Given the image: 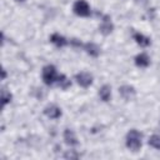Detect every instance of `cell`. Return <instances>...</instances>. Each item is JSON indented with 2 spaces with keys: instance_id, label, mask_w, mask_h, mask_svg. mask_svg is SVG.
Here are the masks:
<instances>
[{
  "instance_id": "obj_1",
  "label": "cell",
  "mask_w": 160,
  "mask_h": 160,
  "mask_svg": "<svg viewBox=\"0 0 160 160\" xmlns=\"http://www.w3.org/2000/svg\"><path fill=\"white\" fill-rule=\"evenodd\" d=\"M141 139L142 135L136 129H131L126 135V146L131 151H139L141 148Z\"/></svg>"
},
{
  "instance_id": "obj_2",
  "label": "cell",
  "mask_w": 160,
  "mask_h": 160,
  "mask_svg": "<svg viewBox=\"0 0 160 160\" xmlns=\"http://www.w3.org/2000/svg\"><path fill=\"white\" fill-rule=\"evenodd\" d=\"M59 75L56 74V69L54 65H46L42 69V81L45 82V85L50 86V85L56 84Z\"/></svg>"
},
{
  "instance_id": "obj_3",
  "label": "cell",
  "mask_w": 160,
  "mask_h": 160,
  "mask_svg": "<svg viewBox=\"0 0 160 160\" xmlns=\"http://www.w3.org/2000/svg\"><path fill=\"white\" fill-rule=\"evenodd\" d=\"M72 10L78 16H89L90 15V6L85 0H78L74 4Z\"/></svg>"
},
{
  "instance_id": "obj_4",
  "label": "cell",
  "mask_w": 160,
  "mask_h": 160,
  "mask_svg": "<svg viewBox=\"0 0 160 160\" xmlns=\"http://www.w3.org/2000/svg\"><path fill=\"white\" fill-rule=\"evenodd\" d=\"M75 80H76V82L80 86L88 88V86H90L92 84V75L89 74V72H86V71H81V72H79V74L75 75Z\"/></svg>"
},
{
  "instance_id": "obj_5",
  "label": "cell",
  "mask_w": 160,
  "mask_h": 160,
  "mask_svg": "<svg viewBox=\"0 0 160 160\" xmlns=\"http://www.w3.org/2000/svg\"><path fill=\"white\" fill-rule=\"evenodd\" d=\"M112 29H114V25H112V22H111V19H110L108 15H105V16L102 18V21H101L100 26H99V31H100L102 35H109V34L112 31Z\"/></svg>"
},
{
  "instance_id": "obj_6",
  "label": "cell",
  "mask_w": 160,
  "mask_h": 160,
  "mask_svg": "<svg viewBox=\"0 0 160 160\" xmlns=\"http://www.w3.org/2000/svg\"><path fill=\"white\" fill-rule=\"evenodd\" d=\"M119 94L121 95L122 99H125V100H131V99H134V96H135V90H134V88L130 86V85H124V86L119 88Z\"/></svg>"
},
{
  "instance_id": "obj_7",
  "label": "cell",
  "mask_w": 160,
  "mask_h": 160,
  "mask_svg": "<svg viewBox=\"0 0 160 160\" xmlns=\"http://www.w3.org/2000/svg\"><path fill=\"white\" fill-rule=\"evenodd\" d=\"M44 114H45L48 118H50V119H58V118L61 116V110H60V108H58L56 105H49V106L45 108Z\"/></svg>"
},
{
  "instance_id": "obj_8",
  "label": "cell",
  "mask_w": 160,
  "mask_h": 160,
  "mask_svg": "<svg viewBox=\"0 0 160 160\" xmlns=\"http://www.w3.org/2000/svg\"><path fill=\"white\" fill-rule=\"evenodd\" d=\"M64 140H65V142H66L69 146H75V145H78V139H76L74 131L70 130V129H65V130H64Z\"/></svg>"
},
{
  "instance_id": "obj_9",
  "label": "cell",
  "mask_w": 160,
  "mask_h": 160,
  "mask_svg": "<svg viewBox=\"0 0 160 160\" xmlns=\"http://www.w3.org/2000/svg\"><path fill=\"white\" fill-rule=\"evenodd\" d=\"M84 50L90 55V56H94V58H96V56H99V54H100V48L96 45V44H94V42H86V44H84Z\"/></svg>"
},
{
  "instance_id": "obj_10",
  "label": "cell",
  "mask_w": 160,
  "mask_h": 160,
  "mask_svg": "<svg viewBox=\"0 0 160 160\" xmlns=\"http://www.w3.org/2000/svg\"><path fill=\"white\" fill-rule=\"evenodd\" d=\"M50 41H51L55 46H58V48H62V46H65V45L68 44V40H66L62 35H60V34H52V35L50 36Z\"/></svg>"
},
{
  "instance_id": "obj_11",
  "label": "cell",
  "mask_w": 160,
  "mask_h": 160,
  "mask_svg": "<svg viewBox=\"0 0 160 160\" xmlns=\"http://www.w3.org/2000/svg\"><path fill=\"white\" fill-rule=\"evenodd\" d=\"M135 64H136V66H139V68H146V66L150 64V59H149V56H148L145 52H141V54L136 55V58H135Z\"/></svg>"
},
{
  "instance_id": "obj_12",
  "label": "cell",
  "mask_w": 160,
  "mask_h": 160,
  "mask_svg": "<svg viewBox=\"0 0 160 160\" xmlns=\"http://www.w3.org/2000/svg\"><path fill=\"white\" fill-rule=\"evenodd\" d=\"M134 40L136 41V44H139V45L142 46V48L150 45V39H149L148 36L142 35L141 32H135V34H134Z\"/></svg>"
},
{
  "instance_id": "obj_13",
  "label": "cell",
  "mask_w": 160,
  "mask_h": 160,
  "mask_svg": "<svg viewBox=\"0 0 160 160\" xmlns=\"http://www.w3.org/2000/svg\"><path fill=\"white\" fill-rule=\"evenodd\" d=\"M99 96L102 101H109L111 98V88L109 85L101 86V89L99 90Z\"/></svg>"
},
{
  "instance_id": "obj_14",
  "label": "cell",
  "mask_w": 160,
  "mask_h": 160,
  "mask_svg": "<svg viewBox=\"0 0 160 160\" xmlns=\"http://www.w3.org/2000/svg\"><path fill=\"white\" fill-rule=\"evenodd\" d=\"M56 84L61 88V89H68V88H70V85H71V82H70V80L64 75V74H60L59 75V78H58V81H56Z\"/></svg>"
},
{
  "instance_id": "obj_15",
  "label": "cell",
  "mask_w": 160,
  "mask_h": 160,
  "mask_svg": "<svg viewBox=\"0 0 160 160\" xmlns=\"http://www.w3.org/2000/svg\"><path fill=\"white\" fill-rule=\"evenodd\" d=\"M149 145L152 146L154 149L160 150V136L159 135H151L149 138Z\"/></svg>"
},
{
  "instance_id": "obj_16",
  "label": "cell",
  "mask_w": 160,
  "mask_h": 160,
  "mask_svg": "<svg viewBox=\"0 0 160 160\" xmlns=\"http://www.w3.org/2000/svg\"><path fill=\"white\" fill-rule=\"evenodd\" d=\"M1 99H2V105H6L9 101H11V94L6 91V89L1 90Z\"/></svg>"
},
{
  "instance_id": "obj_17",
  "label": "cell",
  "mask_w": 160,
  "mask_h": 160,
  "mask_svg": "<svg viewBox=\"0 0 160 160\" xmlns=\"http://www.w3.org/2000/svg\"><path fill=\"white\" fill-rule=\"evenodd\" d=\"M64 158H66V159H78L79 158V154H76L74 150H70V151H68L64 155Z\"/></svg>"
},
{
  "instance_id": "obj_18",
  "label": "cell",
  "mask_w": 160,
  "mask_h": 160,
  "mask_svg": "<svg viewBox=\"0 0 160 160\" xmlns=\"http://www.w3.org/2000/svg\"><path fill=\"white\" fill-rule=\"evenodd\" d=\"M1 72H2V76H1V78H2V79H5V76H6V72H5V70L2 69V70H1Z\"/></svg>"
},
{
  "instance_id": "obj_19",
  "label": "cell",
  "mask_w": 160,
  "mask_h": 160,
  "mask_svg": "<svg viewBox=\"0 0 160 160\" xmlns=\"http://www.w3.org/2000/svg\"><path fill=\"white\" fill-rule=\"evenodd\" d=\"M16 1H19V2H22V1H25V0H16Z\"/></svg>"
}]
</instances>
